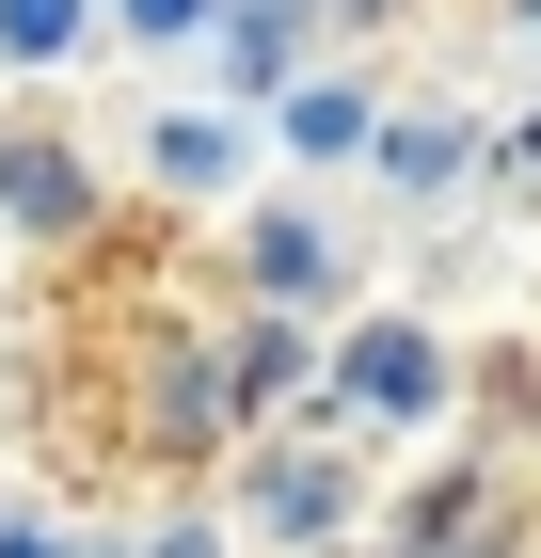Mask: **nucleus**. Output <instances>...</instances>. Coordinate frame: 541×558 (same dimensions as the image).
I'll return each mask as SVG.
<instances>
[{
  "mask_svg": "<svg viewBox=\"0 0 541 558\" xmlns=\"http://www.w3.org/2000/svg\"><path fill=\"white\" fill-rule=\"evenodd\" d=\"M351 384L430 415V399H446V336H430V319H367V336H351Z\"/></svg>",
  "mask_w": 541,
  "mask_h": 558,
  "instance_id": "obj_1",
  "label": "nucleus"
},
{
  "mask_svg": "<svg viewBox=\"0 0 541 558\" xmlns=\"http://www.w3.org/2000/svg\"><path fill=\"white\" fill-rule=\"evenodd\" d=\"M255 511L271 526H334V463H255Z\"/></svg>",
  "mask_w": 541,
  "mask_h": 558,
  "instance_id": "obj_2",
  "label": "nucleus"
},
{
  "mask_svg": "<svg viewBox=\"0 0 541 558\" xmlns=\"http://www.w3.org/2000/svg\"><path fill=\"white\" fill-rule=\"evenodd\" d=\"M0 208H48V223H81V175H64V160H0Z\"/></svg>",
  "mask_w": 541,
  "mask_h": 558,
  "instance_id": "obj_3",
  "label": "nucleus"
},
{
  "mask_svg": "<svg viewBox=\"0 0 541 558\" xmlns=\"http://www.w3.org/2000/svg\"><path fill=\"white\" fill-rule=\"evenodd\" d=\"M255 288H287V303H303V288H319V240H303V223H271V240H255Z\"/></svg>",
  "mask_w": 541,
  "mask_h": 558,
  "instance_id": "obj_4",
  "label": "nucleus"
},
{
  "mask_svg": "<svg viewBox=\"0 0 541 558\" xmlns=\"http://www.w3.org/2000/svg\"><path fill=\"white\" fill-rule=\"evenodd\" d=\"M81 33V0H0V48H64Z\"/></svg>",
  "mask_w": 541,
  "mask_h": 558,
  "instance_id": "obj_5",
  "label": "nucleus"
},
{
  "mask_svg": "<svg viewBox=\"0 0 541 558\" xmlns=\"http://www.w3.org/2000/svg\"><path fill=\"white\" fill-rule=\"evenodd\" d=\"M127 33L160 48V33H208V0H127Z\"/></svg>",
  "mask_w": 541,
  "mask_h": 558,
  "instance_id": "obj_6",
  "label": "nucleus"
}]
</instances>
